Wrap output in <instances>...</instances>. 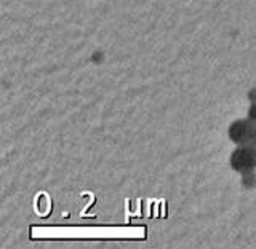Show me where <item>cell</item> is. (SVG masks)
<instances>
[{"instance_id":"cell-2","label":"cell","mask_w":256,"mask_h":249,"mask_svg":"<svg viewBox=\"0 0 256 249\" xmlns=\"http://www.w3.org/2000/svg\"><path fill=\"white\" fill-rule=\"evenodd\" d=\"M229 136L234 142L246 146L248 142L254 141V138H256V123L253 120L252 122L250 120H238V122H236L230 126Z\"/></svg>"},{"instance_id":"cell-4","label":"cell","mask_w":256,"mask_h":249,"mask_svg":"<svg viewBox=\"0 0 256 249\" xmlns=\"http://www.w3.org/2000/svg\"><path fill=\"white\" fill-rule=\"evenodd\" d=\"M253 142H254V147H256V138H254V141H253Z\"/></svg>"},{"instance_id":"cell-1","label":"cell","mask_w":256,"mask_h":249,"mask_svg":"<svg viewBox=\"0 0 256 249\" xmlns=\"http://www.w3.org/2000/svg\"><path fill=\"white\" fill-rule=\"evenodd\" d=\"M230 163H232V168L240 173H246V171L254 170L256 168V149L246 147V146L238 147L234 154H232Z\"/></svg>"},{"instance_id":"cell-3","label":"cell","mask_w":256,"mask_h":249,"mask_svg":"<svg viewBox=\"0 0 256 249\" xmlns=\"http://www.w3.org/2000/svg\"><path fill=\"white\" fill-rule=\"evenodd\" d=\"M250 118H252L253 122L256 123V106H253V107H252V110H250Z\"/></svg>"}]
</instances>
